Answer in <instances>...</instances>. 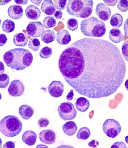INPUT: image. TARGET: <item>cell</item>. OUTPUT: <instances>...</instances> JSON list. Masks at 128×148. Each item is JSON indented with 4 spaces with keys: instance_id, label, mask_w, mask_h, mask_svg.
<instances>
[{
    "instance_id": "cell-1",
    "label": "cell",
    "mask_w": 128,
    "mask_h": 148,
    "mask_svg": "<svg viewBox=\"0 0 128 148\" xmlns=\"http://www.w3.org/2000/svg\"><path fill=\"white\" fill-rule=\"evenodd\" d=\"M60 71L76 92L89 98L107 97L123 82L126 66L118 48L110 42L85 38L62 52Z\"/></svg>"
},
{
    "instance_id": "cell-2",
    "label": "cell",
    "mask_w": 128,
    "mask_h": 148,
    "mask_svg": "<svg viewBox=\"0 0 128 148\" xmlns=\"http://www.w3.org/2000/svg\"><path fill=\"white\" fill-rule=\"evenodd\" d=\"M3 60L7 66L19 71L30 66L33 60V56L31 52L27 49L15 48L5 53Z\"/></svg>"
},
{
    "instance_id": "cell-3",
    "label": "cell",
    "mask_w": 128,
    "mask_h": 148,
    "mask_svg": "<svg viewBox=\"0 0 128 148\" xmlns=\"http://www.w3.org/2000/svg\"><path fill=\"white\" fill-rule=\"evenodd\" d=\"M92 0H69L66 6V11L71 15L82 18L89 17L93 12Z\"/></svg>"
},
{
    "instance_id": "cell-4",
    "label": "cell",
    "mask_w": 128,
    "mask_h": 148,
    "mask_svg": "<svg viewBox=\"0 0 128 148\" xmlns=\"http://www.w3.org/2000/svg\"><path fill=\"white\" fill-rule=\"evenodd\" d=\"M80 29L84 35L93 37H102L106 32L105 23L94 16L82 21Z\"/></svg>"
},
{
    "instance_id": "cell-5",
    "label": "cell",
    "mask_w": 128,
    "mask_h": 148,
    "mask_svg": "<svg viewBox=\"0 0 128 148\" xmlns=\"http://www.w3.org/2000/svg\"><path fill=\"white\" fill-rule=\"evenodd\" d=\"M23 124L16 116H8L0 122L1 132L5 136L13 138L18 135L22 130Z\"/></svg>"
},
{
    "instance_id": "cell-6",
    "label": "cell",
    "mask_w": 128,
    "mask_h": 148,
    "mask_svg": "<svg viewBox=\"0 0 128 148\" xmlns=\"http://www.w3.org/2000/svg\"><path fill=\"white\" fill-rule=\"evenodd\" d=\"M103 129L105 134L114 138L120 133L122 128L119 122L114 119H107L103 124Z\"/></svg>"
},
{
    "instance_id": "cell-7",
    "label": "cell",
    "mask_w": 128,
    "mask_h": 148,
    "mask_svg": "<svg viewBox=\"0 0 128 148\" xmlns=\"http://www.w3.org/2000/svg\"><path fill=\"white\" fill-rule=\"evenodd\" d=\"M57 110L60 117L64 121L73 120L77 115V112L74 105L70 102L61 103Z\"/></svg>"
},
{
    "instance_id": "cell-8",
    "label": "cell",
    "mask_w": 128,
    "mask_h": 148,
    "mask_svg": "<svg viewBox=\"0 0 128 148\" xmlns=\"http://www.w3.org/2000/svg\"><path fill=\"white\" fill-rule=\"evenodd\" d=\"M26 30L27 34L31 37H39L44 32V28L40 22H30Z\"/></svg>"
},
{
    "instance_id": "cell-9",
    "label": "cell",
    "mask_w": 128,
    "mask_h": 148,
    "mask_svg": "<svg viewBox=\"0 0 128 148\" xmlns=\"http://www.w3.org/2000/svg\"><path fill=\"white\" fill-rule=\"evenodd\" d=\"M25 91V86L19 80H14L10 84L8 92L13 97H18L23 95Z\"/></svg>"
},
{
    "instance_id": "cell-10",
    "label": "cell",
    "mask_w": 128,
    "mask_h": 148,
    "mask_svg": "<svg viewBox=\"0 0 128 148\" xmlns=\"http://www.w3.org/2000/svg\"><path fill=\"white\" fill-rule=\"evenodd\" d=\"M64 88V85L62 82L54 80L49 86V93L53 98H59L63 94Z\"/></svg>"
},
{
    "instance_id": "cell-11",
    "label": "cell",
    "mask_w": 128,
    "mask_h": 148,
    "mask_svg": "<svg viewBox=\"0 0 128 148\" xmlns=\"http://www.w3.org/2000/svg\"><path fill=\"white\" fill-rule=\"evenodd\" d=\"M96 15L101 20H109L111 15V10L110 8L103 3H100L97 5L96 8Z\"/></svg>"
},
{
    "instance_id": "cell-12",
    "label": "cell",
    "mask_w": 128,
    "mask_h": 148,
    "mask_svg": "<svg viewBox=\"0 0 128 148\" xmlns=\"http://www.w3.org/2000/svg\"><path fill=\"white\" fill-rule=\"evenodd\" d=\"M40 140L47 145H51L55 142L56 136L55 132L52 130H44L39 134Z\"/></svg>"
},
{
    "instance_id": "cell-13",
    "label": "cell",
    "mask_w": 128,
    "mask_h": 148,
    "mask_svg": "<svg viewBox=\"0 0 128 148\" xmlns=\"http://www.w3.org/2000/svg\"><path fill=\"white\" fill-rule=\"evenodd\" d=\"M8 12L9 16L12 19L18 20L21 18L23 15V10L21 6L14 5L9 7Z\"/></svg>"
},
{
    "instance_id": "cell-14",
    "label": "cell",
    "mask_w": 128,
    "mask_h": 148,
    "mask_svg": "<svg viewBox=\"0 0 128 148\" xmlns=\"http://www.w3.org/2000/svg\"><path fill=\"white\" fill-rule=\"evenodd\" d=\"M25 12L27 17L32 20H37L41 15L40 10L32 5H29L26 8Z\"/></svg>"
},
{
    "instance_id": "cell-15",
    "label": "cell",
    "mask_w": 128,
    "mask_h": 148,
    "mask_svg": "<svg viewBox=\"0 0 128 148\" xmlns=\"http://www.w3.org/2000/svg\"><path fill=\"white\" fill-rule=\"evenodd\" d=\"M71 40L70 34L66 29L60 31L56 35V40L58 43L61 45L68 44Z\"/></svg>"
},
{
    "instance_id": "cell-16",
    "label": "cell",
    "mask_w": 128,
    "mask_h": 148,
    "mask_svg": "<svg viewBox=\"0 0 128 148\" xmlns=\"http://www.w3.org/2000/svg\"><path fill=\"white\" fill-rule=\"evenodd\" d=\"M22 140L24 143L27 145L32 146L36 143L37 135L33 131L28 130L23 135Z\"/></svg>"
},
{
    "instance_id": "cell-17",
    "label": "cell",
    "mask_w": 128,
    "mask_h": 148,
    "mask_svg": "<svg viewBox=\"0 0 128 148\" xmlns=\"http://www.w3.org/2000/svg\"><path fill=\"white\" fill-rule=\"evenodd\" d=\"M42 11L49 16L53 15L55 12V8L51 0H44L41 7Z\"/></svg>"
},
{
    "instance_id": "cell-18",
    "label": "cell",
    "mask_w": 128,
    "mask_h": 148,
    "mask_svg": "<svg viewBox=\"0 0 128 148\" xmlns=\"http://www.w3.org/2000/svg\"><path fill=\"white\" fill-rule=\"evenodd\" d=\"M19 113L23 119L28 120L34 114V110L28 105H24L19 108Z\"/></svg>"
},
{
    "instance_id": "cell-19",
    "label": "cell",
    "mask_w": 128,
    "mask_h": 148,
    "mask_svg": "<svg viewBox=\"0 0 128 148\" xmlns=\"http://www.w3.org/2000/svg\"><path fill=\"white\" fill-rule=\"evenodd\" d=\"M123 33L118 29L113 28L109 32V38L115 43H119L123 41Z\"/></svg>"
},
{
    "instance_id": "cell-20",
    "label": "cell",
    "mask_w": 128,
    "mask_h": 148,
    "mask_svg": "<svg viewBox=\"0 0 128 148\" xmlns=\"http://www.w3.org/2000/svg\"><path fill=\"white\" fill-rule=\"evenodd\" d=\"M77 125L73 121L66 122L62 126V130L64 134L68 136H72L77 132Z\"/></svg>"
},
{
    "instance_id": "cell-21",
    "label": "cell",
    "mask_w": 128,
    "mask_h": 148,
    "mask_svg": "<svg viewBox=\"0 0 128 148\" xmlns=\"http://www.w3.org/2000/svg\"><path fill=\"white\" fill-rule=\"evenodd\" d=\"M13 40L16 46L25 47L27 45L28 39L23 33H18L14 36Z\"/></svg>"
},
{
    "instance_id": "cell-22",
    "label": "cell",
    "mask_w": 128,
    "mask_h": 148,
    "mask_svg": "<svg viewBox=\"0 0 128 148\" xmlns=\"http://www.w3.org/2000/svg\"><path fill=\"white\" fill-rule=\"evenodd\" d=\"M75 105L78 111L84 112L89 109L90 103L87 98L81 97L77 99Z\"/></svg>"
},
{
    "instance_id": "cell-23",
    "label": "cell",
    "mask_w": 128,
    "mask_h": 148,
    "mask_svg": "<svg viewBox=\"0 0 128 148\" xmlns=\"http://www.w3.org/2000/svg\"><path fill=\"white\" fill-rule=\"evenodd\" d=\"M55 32L52 30H46L44 31L41 36L42 40L44 43L49 44L51 43L55 40Z\"/></svg>"
},
{
    "instance_id": "cell-24",
    "label": "cell",
    "mask_w": 128,
    "mask_h": 148,
    "mask_svg": "<svg viewBox=\"0 0 128 148\" xmlns=\"http://www.w3.org/2000/svg\"><path fill=\"white\" fill-rule=\"evenodd\" d=\"M123 18L120 14H115L110 19V24L112 27L116 28L121 27L123 25Z\"/></svg>"
},
{
    "instance_id": "cell-25",
    "label": "cell",
    "mask_w": 128,
    "mask_h": 148,
    "mask_svg": "<svg viewBox=\"0 0 128 148\" xmlns=\"http://www.w3.org/2000/svg\"><path fill=\"white\" fill-rule=\"evenodd\" d=\"M3 30L7 33L13 32L15 28V24L12 21L9 19L4 21L2 26Z\"/></svg>"
},
{
    "instance_id": "cell-26",
    "label": "cell",
    "mask_w": 128,
    "mask_h": 148,
    "mask_svg": "<svg viewBox=\"0 0 128 148\" xmlns=\"http://www.w3.org/2000/svg\"><path fill=\"white\" fill-rule=\"evenodd\" d=\"M91 135V132L89 128L84 127L80 128L77 133V138L79 140H86L89 138Z\"/></svg>"
},
{
    "instance_id": "cell-27",
    "label": "cell",
    "mask_w": 128,
    "mask_h": 148,
    "mask_svg": "<svg viewBox=\"0 0 128 148\" xmlns=\"http://www.w3.org/2000/svg\"><path fill=\"white\" fill-rule=\"evenodd\" d=\"M56 25V21L52 16H47L44 19L43 25L47 29L54 27Z\"/></svg>"
},
{
    "instance_id": "cell-28",
    "label": "cell",
    "mask_w": 128,
    "mask_h": 148,
    "mask_svg": "<svg viewBox=\"0 0 128 148\" xmlns=\"http://www.w3.org/2000/svg\"><path fill=\"white\" fill-rule=\"evenodd\" d=\"M28 47L34 51H38L41 47L40 42L38 39L31 38L29 42Z\"/></svg>"
},
{
    "instance_id": "cell-29",
    "label": "cell",
    "mask_w": 128,
    "mask_h": 148,
    "mask_svg": "<svg viewBox=\"0 0 128 148\" xmlns=\"http://www.w3.org/2000/svg\"><path fill=\"white\" fill-rule=\"evenodd\" d=\"M66 25L68 29L71 31H75L78 29V21L76 18H72L69 19L67 21Z\"/></svg>"
},
{
    "instance_id": "cell-30",
    "label": "cell",
    "mask_w": 128,
    "mask_h": 148,
    "mask_svg": "<svg viewBox=\"0 0 128 148\" xmlns=\"http://www.w3.org/2000/svg\"><path fill=\"white\" fill-rule=\"evenodd\" d=\"M52 53V48L46 46L42 49L40 52L39 55L42 58L47 59L50 58Z\"/></svg>"
},
{
    "instance_id": "cell-31",
    "label": "cell",
    "mask_w": 128,
    "mask_h": 148,
    "mask_svg": "<svg viewBox=\"0 0 128 148\" xmlns=\"http://www.w3.org/2000/svg\"><path fill=\"white\" fill-rule=\"evenodd\" d=\"M10 79L8 75L5 73H2L0 75V87L4 89L8 87L9 84Z\"/></svg>"
},
{
    "instance_id": "cell-32",
    "label": "cell",
    "mask_w": 128,
    "mask_h": 148,
    "mask_svg": "<svg viewBox=\"0 0 128 148\" xmlns=\"http://www.w3.org/2000/svg\"><path fill=\"white\" fill-rule=\"evenodd\" d=\"M117 7L119 10L123 12H125L128 10V1L127 0H121L118 3Z\"/></svg>"
},
{
    "instance_id": "cell-33",
    "label": "cell",
    "mask_w": 128,
    "mask_h": 148,
    "mask_svg": "<svg viewBox=\"0 0 128 148\" xmlns=\"http://www.w3.org/2000/svg\"><path fill=\"white\" fill-rule=\"evenodd\" d=\"M55 8L58 10H64L66 7V0H54L53 1Z\"/></svg>"
},
{
    "instance_id": "cell-34",
    "label": "cell",
    "mask_w": 128,
    "mask_h": 148,
    "mask_svg": "<svg viewBox=\"0 0 128 148\" xmlns=\"http://www.w3.org/2000/svg\"><path fill=\"white\" fill-rule=\"evenodd\" d=\"M122 51L124 58L126 61H128V40H127L123 44L122 47Z\"/></svg>"
},
{
    "instance_id": "cell-35",
    "label": "cell",
    "mask_w": 128,
    "mask_h": 148,
    "mask_svg": "<svg viewBox=\"0 0 128 148\" xmlns=\"http://www.w3.org/2000/svg\"><path fill=\"white\" fill-rule=\"evenodd\" d=\"M49 123V121L48 119L45 118H42L38 121V125L41 128L46 127L48 125Z\"/></svg>"
},
{
    "instance_id": "cell-36",
    "label": "cell",
    "mask_w": 128,
    "mask_h": 148,
    "mask_svg": "<svg viewBox=\"0 0 128 148\" xmlns=\"http://www.w3.org/2000/svg\"><path fill=\"white\" fill-rule=\"evenodd\" d=\"M127 147L126 144L123 143V142H116V143H115L113 144L112 147H111V148H126Z\"/></svg>"
},
{
    "instance_id": "cell-37",
    "label": "cell",
    "mask_w": 128,
    "mask_h": 148,
    "mask_svg": "<svg viewBox=\"0 0 128 148\" xmlns=\"http://www.w3.org/2000/svg\"><path fill=\"white\" fill-rule=\"evenodd\" d=\"M8 41L6 36L5 34H0V46H3Z\"/></svg>"
},
{
    "instance_id": "cell-38",
    "label": "cell",
    "mask_w": 128,
    "mask_h": 148,
    "mask_svg": "<svg viewBox=\"0 0 128 148\" xmlns=\"http://www.w3.org/2000/svg\"><path fill=\"white\" fill-rule=\"evenodd\" d=\"M63 13L60 10H57L55 12L54 14V16L55 18L58 20H60L62 18Z\"/></svg>"
},
{
    "instance_id": "cell-39",
    "label": "cell",
    "mask_w": 128,
    "mask_h": 148,
    "mask_svg": "<svg viewBox=\"0 0 128 148\" xmlns=\"http://www.w3.org/2000/svg\"><path fill=\"white\" fill-rule=\"evenodd\" d=\"M3 147L5 148H14L15 147V144L13 142L9 141L4 144Z\"/></svg>"
},
{
    "instance_id": "cell-40",
    "label": "cell",
    "mask_w": 128,
    "mask_h": 148,
    "mask_svg": "<svg viewBox=\"0 0 128 148\" xmlns=\"http://www.w3.org/2000/svg\"><path fill=\"white\" fill-rule=\"evenodd\" d=\"M99 145V142L96 140H94L89 142L88 146L90 147L96 148Z\"/></svg>"
},
{
    "instance_id": "cell-41",
    "label": "cell",
    "mask_w": 128,
    "mask_h": 148,
    "mask_svg": "<svg viewBox=\"0 0 128 148\" xmlns=\"http://www.w3.org/2000/svg\"><path fill=\"white\" fill-rule=\"evenodd\" d=\"M124 31L126 36L128 39V18L126 20L124 23Z\"/></svg>"
},
{
    "instance_id": "cell-42",
    "label": "cell",
    "mask_w": 128,
    "mask_h": 148,
    "mask_svg": "<svg viewBox=\"0 0 128 148\" xmlns=\"http://www.w3.org/2000/svg\"><path fill=\"white\" fill-rule=\"evenodd\" d=\"M103 1L106 4L110 6H114L118 2L117 0H115V1H106V0H104Z\"/></svg>"
},
{
    "instance_id": "cell-43",
    "label": "cell",
    "mask_w": 128,
    "mask_h": 148,
    "mask_svg": "<svg viewBox=\"0 0 128 148\" xmlns=\"http://www.w3.org/2000/svg\"><path fill=\"white\" fill-rule=\"evenodd\" d=\"M73 96H74V93H73V89H71L70 92L68 93L67 96H66V98L68 101H71L73 100Z\"/></svg>"
},
{
    "instance_id": "cell-44",
    "label": "cell",
    "mask_w": 128,
    "mask_h": 148,
    "mask_svg": "<svg viewBox=\"0 0 128 148\" xmlns=\"http://www.w3.org/2000/svg\"><path fill=\"white\" fill-rule=\"evenodd\" d=\"M27 0H19V1H15V2L17 4L26 5L28 3Z\"/></svg>"
},
{
    "instance_id": "cell-45",
    "label": "cell",
    "mask_w": 128,
    "mask_h": 148,
    "mask_svg": "<svg viewBox=\"0 0 128 148\" xmlns=\"http://www.w3.org/2000/svg\"><path fill=\"white\" fill-rule=\"evenodd\" d=\"M1 63V73H3L5 71V67L4 66L2 62H0Z\"/></svg>"
},
{
    "instance_id": "cell-46",
    "label": "cell",
    "mask_w": 128,
    "mask_h": 148,
    "mask_svg": "<svg viewBox=\"0 0 128 148\" xmlns=\"http://www.w3.org/2000/svg\"><path fill=\"white\" fill-rule=\"evenodd\" d=\"M125 87L126 89L128 91V79L126 80L125 84Z\"/></svg>"
},
{
    "instance_id": "cell-47",
    "label": "cell",
    "mask_w": 128,
    "mask_h": 148,
    "mask_svg": "<svg viewBox=\"0 0 128 148\" xmlns=\"http://www.w3.org/2000/svg\"><path fill=\"white\" fill-rule=\"evenodd\" d=\"M125 142H126V143H127V144H128V136H127L125 137Z\"/></svg>"
}]
</instances>
